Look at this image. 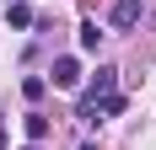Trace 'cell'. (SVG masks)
<instances>
[{"mask_svg":"<svg viewBox=\"0 0 156 150\" xmlns=\"http://www.w3.org/2000/svg\"><path fill=\"white\" fill-rule=\"evenodd\" d=\"M54 86H65V91L81 86V59L76 54H59V59H54Z\"/></svg>","mask_w":156,"mask_h":150,"instance_id":"cell-1","label":"cell"},{"mask_svg":"<svg viewBox=\"0 0 156 150\" xmlns=\"http://www.w3.org/2000/svg\"><path fill=\"white\" fill-rule=\"evenodd\" d=\"M113 27H135L140 22V0H113V16H108Z\"/></svg>","mask_w":156,"mask_h":150,"instance_id":"cell-2","label":"cell"},{"mask_svg":"<svg viewBox=\"0 0 156 150\" xmlns=\"http://www.w3.org/2000/svg\"><path fill=\"white\" fill-rule=\"evenodd\" d=\"M22 129H27V145H43V139H48V118H43V113H27Z\"/></svg>","mask_w":156,"mask_h":150,"instance_id":"cell-3","label":"cell"},{"mask_svg":"<svg viewBox=\"0 0 156 150\" xmlns=\"http://www.w3.org/2000/svg\"><path fill=\"white\" fill-rule=\"evenodd\" d=\"M32 27V5L27 0H11V32H27Z\"/></svg>","mask_w":156,"mask_h":150,"instance_id":"cell-4","label":"cell"},{"mask_svg":"<svg viewBox=\"0 0 156 150\" xmlns=\"http://www.w3.org/2000/svg\"><path fill=\"white\" fill-rule=\"evenodd\" d=\"M97 43H102V27H97V22H81V48L97 54Z\"/></svg>","mask_w":156,"mask_h":150,"instance_id":"cell-5","label":"cell"},{"mask_svg":"<svg viewBox=\"0 0 156 150\" xmlns=\"http://www.w3.org/2000/svg\"><path fill=\"white\" fill-rule=\"evenodd\" d=\"M43 91H48V80H43V75H27V80H22V97H27V102H38Z\"/></svg>","mask_w":156,"mask_h":150,"instance_id":"cell-6","label":"cell"},{"mask_svg":"<svg viewBox=\"0 0 156 150\" xmlns=\"http://www.w3.org/2000/svg\"><path fill=\"white\" fill-rule=\"evenodd\" d=\"M5 145H11V139H5V134H0V150H5Z\"/></svg>","mask_w":156,"mask_h":150,"instance_id":"cell-7","label":"cell"},{"mask_svg":"<svg viewBox=\"0 0 156 150\" xmlns=\"http://www.w3.org/2000/svg\"><path fill=\"white\" fill-rule=\"evenodd\" d=\"M22 150H38V145H22Z\"/></svg>","mask_w":156,"mask_h":150,"instance_id":"cell-8","label":"cell"},{"mask_svg":"<svg viewBox=\"0 0 156 150\" xmlns=\"http://www.w3.org/2000/svg\"><path fill=\"white\" fill-rule=\"evenodd\" d=\"M81 150H92V145H81Z\"/></svg>","mask_w":156,"mask_h":150,"instance_id":"cell-9","label":"cell"}]
</instances>
